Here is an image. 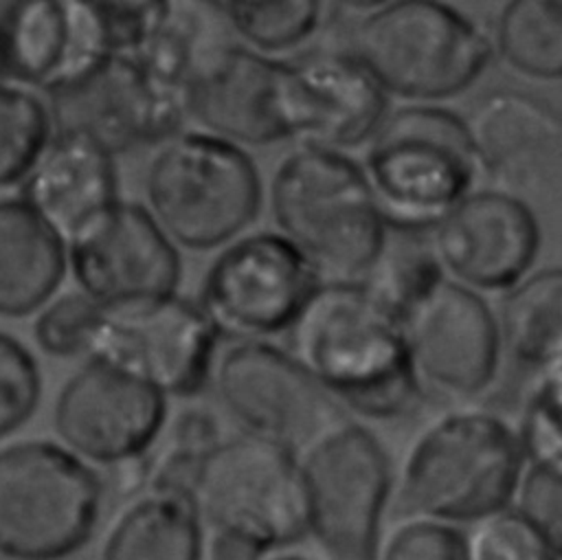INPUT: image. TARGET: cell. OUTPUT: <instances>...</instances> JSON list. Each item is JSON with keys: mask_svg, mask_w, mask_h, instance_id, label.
Wrapping results in <instances>:
<instances>
[{"mask_svg": "<svg viewBox=\"0 0 562 560\" xmlns=\"http://www.w3.org/2000/svg\"><path fill=\"white\" fill-rule=\"evenodd\" d=\"M281 61L244 44L202 48L184 86L187 116L239 147L283 141L277 121Z\"/></svg>", "mask_w": 562, "mask_h": 560, "instance_id": "20", "label": "cell"}, {"mask_svg": "<svg viewBox=\"0 0 562 560\" xmlns=\"http://www.w3.org/2000/svg\"><path fill=\"white\" fill-rule=\"evenodd\" d=\"M108 55H136L167 18L171 2H92Z\"/></svg>", "mask_w": 562, "mask_h": 560, "instance_id": "35", "label": "cell"}, {"mask_svg": "<svg viewBox=\"0 0 562 560\" xmlns=\"http://www.w3.org/2000/svg\"><path fill=\"white\" fill-rule=\"evenodd\" d=\"M386 114V92L347 51L281 61L277 121L283 141L340 152L369 143Z\"/></svg>", "mask_w": 562, "mask_h": 560, "instance_id": "17", "label": "cell"}, {"mask_svg": "<svg viewBox=\"0 0 562 560\" xmlns=\"http://www.w3.org/2000/svg\"><path fill=\"white\" fill-rule=\"evenodd\" d=\"M277 560H305V558H299V556H283V558H277Z\"/></svg>", "mask_w": 562, "mask_h": 560, "instance_id": "39", "label": "cell"}, {"mask_svg": "<svg viewBox=\"0 0 562 560\" xmlns=\"http://www.w3.org/2000/svg\"><path fill=\"white\" fill-rule=\"evenodd\" d=\"M77 290L105 310L173 294L182 264L145 204L116 200L66 242Z\"/></svg>", "mask_w": 562, "mask_h": 560, "instance_id": "14", "label": "cell"}, {"mask_svg": "<svg viewBox=\"0 0 562 560\" xmlns=\"http://www.w3.org/2000/svg\"><path fill=\"white\" fill-rule=\"evenodd\" d=\"M66 268L64 239L22 198H0V316L40 312Z\"/></svg>", "mask_w": 562, "mask_h": 560, "instance_id": "23", "label": "cell"}, {"mask_svg": "<svg viewBox=\"0 0 562 560\" xmlns=\"http://www.w3.org/2000/svg\"><path fill=\"white\" fill-rule=\"evenodd\" d=\"M501 336L529 367L562 362V268H544L509 288L501 307Z\"/></svg>", "mask_w": 562, "mask_h": 560, "instance_id": "25", "label": "cell"}, {"mask_svg": "<svg viewBox=\"0 0 562 560\" xmlns=\"http://www.w3.org/2000/svg\"><path fill=\"white\" fill-rule=\"evenodd\" d=\"M108 310L81 290L53 296L33 321L37 347L53 358L90 360Z\"/></svg>", "mask_w": 562, "mask_h": 560, "instance_id": "29", "label": "cell"}, {"mask_svg": "<svg viewBox=\"0 0 562 560\" xmlns=\"http://www.w3.org/2000/svg\"><path fill=\"white\" fill-rule=\"evenodd\" d=\"M244 46L263 53H281L307 42L321 24L323 4L314 0L279 2H217L213 4Z\"/></svg>", "mask_w": 562, "mask_h": 560, "instance_id": "28", "label": "cell"}, {"mask_svg": "<svg viewBox=\"0 0 562 560\" xmlns=\"http://www.w3.org/2000/svg\"><path fill=\"white\" fill-rule=\"evenodd\" d=\"M53 136L44 97L24 86L0 83V187L20 184Z\"/></svg>", "mask_w": 562, "mask_h": 560, "instance_id": "27", "label": "cell"}, {"mask_svg": "<svg viewBox=\"0 0 562 560\" xmlns=\"http://www.w3.org/2000/svg\"><path fill=\"white\" fill-rule=\"evenodd\" d=\"M145 200L176 246L222 248L259 213V169L235 143L206 132H180L151 156Z\"/></svg>", "mask_w": 562, "mask_h": 560, "instance_id": "5", "label": "cell"}, {"mask_svg": "<svg viewBox=\"0 0 562 560\" xmlns=\"http://www.w3.org/2000/svg\"><path fill=\"white\" fill-rule=\"evenodd\" d=\"M400 323L419 382L452 397H474L492 384L501 332L472 288L439 279L400 310Z\"/></svg>", "mask_w": 562, "mask_h": 560, "instance_id": "16", "label": "cell"}, {"mask_svg": "<svg viewBox=\"0 0 562 560\" xmlns=\"http://www.w3.org/2000/svg\"><path fill=\"white\" fill-rule=\"evenodd\" d=\"M384 92L437 101L465 90L492 55L479 26L441 2L367 4L347 51Z\"/></svg>", "mask_w": 562, "mask_h": 560, "instance_id": "4", "label": "cell"}, {"mask_svg": "<svg viewBox=\"0 0 562 560\" xmlns=\"http://www.w3.org/2000/svg\"><path fill=\"white\" fill-rule=\"evenodd\" d=\"M270 215L325 281H362L378 264L389 224L364 169L342 152L299 145L274 167Z\"/></svg>", "mask_w": 562, "mask_h": 560, "instance_id": "2", "label": "cell"}, {"mask_svg": "<svg viewBox=\"0 0 562 560\" xmlns=\"http://www.w3.org/2000/svg\"><path fill=\"white\" fill-rule=\"evenodd\" d=\"M378 560H468L465 529L428 518H408L382 545Z\"/></svg>", "mask_w": 562, "mask_h": 560, "instance_id": "36", "label": "cell"}, {"mask_svg": "<svg viewBox=\"0 0 562 560\" xmlns=\"http://www.w3.org/2000/svg\"><path fill=\"white\" fill-rule=\"evenodd\" d=\"M116 189L114 156L86 138L55 134L20 182L18 198L66 244L81 226L119 200Z\"/></svg>", "mask_w": 562, "mask_h": 560, "instance_id": "22", "label": "cell"}, {"mask_svg": "<svg viewBox=\"0 0 562 560\" xmlns=\"http://www.w3.org/2000/svg\"><path fill=\"white\" fill-rule=\"evenodd\" d=\"M310 534L327 560H378L391 466L378 437L340 422L303 450Z\"/></svg>", "mask_w": 562, "mask_h": 560, "instance_id": "9", "label": "cell"}, {"mask_svg": "<svg viewBox=\"0 0 562 560\" xmlns=\"http://www.w3.org/2000/svg\"><path fill=\"white\" fill-rule=\"evenodd\" d=\"M261 556V549L222 534H215L211 545V560H259Z\"/></svg>", "mask_w": 562, "mask_h": 560, "instance_id": "38", "label": "cell"}, {"mask_svg": "<svg viewBox=\"0 0 562 560\" xmlns=\"http://www.w3.org/2000/svg\"><path fill=\"white\" fill-rule=\"evenodd\" d=\"M200 18L189 4H173L156 29V33L145 42V46L132 55L143 70L165 90L184 97L187 79L200 55Z\"/></svg>", "mask_w": 562, "mask_h": 560, "instance_id": "30", "label": "cell"}, {"mask_svg": "<svg viewBox=\"0 0 562 560\" xmlns=\"http://www.w3.org/2000/svg\"><path fill=\"white\" fill-rule=\"evenodd\" d=\"M512 507L562 560V457L527 461Z\"/></svg>", "mask_w": 562, "mask_h": 560, "instance_id": "31", "label": "cell"}, {"mask_svg": "<svg viewBox=\"0 0 562 560\" xmlns=\"http://www.w3.org/2000/svg\"><path fill=\"white\" fill-rule=\"evenodd\" d=\"M364 173L389 226L435 224L479 169L465 121L437 105L389 112L364 154Z\"/></svg>", "mask_w": 562, "mask_h": 560, "instance_id": "6", "label": "cell"}, {"mask_svg": "<svg viewBox=\"0 0 562 560\" xmlns=\"http://www.w3.org/2000/svg\"><path fill=\"white\" fill-rule=\"evenodd\" d=\"M193 499L217 534L263 553L310 534L299 455L250 433L222 439L202 459Z\"/></svg>", "mask_w": 562, "mask_h": 560, "instance_id": "8", "label": "cell"}, {"mask_svg": "<svg viewBox=\"0 0 562 560\" xmlns=\"http://www.w3.org/2000/svg\"><path fill=\"white\" fill-rule=\"evenodd\" d=\"M217 340L198 299L173 292L108 310L90 360L136 376L165 397H193L213 378Z\"/></svg>", "mask_w": 562, "mask_h": 560, "instance_id": "13", "label": "cell"}, {"mask_svg": "<svg viewBox=\"0 0 562 560\" xmlns=\"http://www.w3.org/2000/svg\"><path fill=\"white\" fill-rule=\"evenodd\" d=\"M42 373L33 354L0 329V437L11 435L35 413Z\"/></svg>", "mask_w": 562, "mask_h": 560, "instance_id": "33", "label": "cell"}, {"mask_svg": "<svg viewBox=\"0 0 562 560\" xmlns=\"http://www.w3.org/2000/svg\"><path fill=\"white\" fill-rule=\"evenodd\" d=\"M213 384L239 424L299 452L345 422L340 402L288 351L268 340H237L213 367Z\"/></svg>", "mask_w": 562, "mask_h": 560, "instance_id": "12", "label": "cell"}, {"mask_svg": "<svg viewBox=\"0 0 562 560\" xmlns=\"http://www.w3.org/2000/svg\"><path fill=\"white\" fill-rule=\"evenodd\" d=\"M222 439H220V426L215 422V415L206 408L191 406L180 411L171 422L165 448L193 455V457H204Z\"/></svg>", "mask_w": 562, "mask_h": 560, "instance_id": "37", "label": "cell"}, {"mask_svg": "<svg viewBox=\"0 0 562 560\" xmlns=\"http://www.w3.org/2000/svg\"><path fill=\"white\" fill-rule=\"evenodd\" d=\"M0 83H4V75H2V66H0Z\"/></svg>", "mask_w": 562, "mask_h": 560, "instance_id": "40", "label": "cell"}, {"mask_svg": "<svg viewBox=\"0 0 562 560\" xmlns=\"http://www.w3.org/2000/svg\"><path fill=\"white\" fill-rule=\"evenodd\" d=\"M105 55L92 2H0L4 81L46 92Z\"/></svg>", "mask_w": 562, "mask_h": 560, "instance_id": "21", "label": "cell"}, {"mask_svg": "<svg viewBox=\"0 0 562 560\" xmlns=\"http://www.w3.org/2000/svg\"><path fill=\"white\" fill-rule=\"evenodd\" d=\"M321 277L279 231L239 235L209 264L198 303L220 338L266 340L292 327Z\"/></svg>", "mask_w": 562, "mask_h": 560, "instance_id": "10", "label": "cell"}, {"mask_svg": "<svg viewBox=\"0 0 562 560\" xmlns=\"http://www.w3.org/2000/svg\"><path fill=\"white\" fill-rule=\"evenodd\" d=\"M463 121L496 191L522 202L562 193V114L551 103L498 88L479 97Z\"/></svg>", "mask_w": 562, "mask_h": 560, "instance_id": "18", "label": "cell"}, {"mask_svg": "<svg viewBox=\"0 0 562 560\" xmlns=\"http://www.w3.org/2000/svg\"><path fill=\"white\" fill-rule=\"evenodd\" d=\"M468 560H558L529 520L507 507L465 531Z\"/></svg>", "mask_w": 562, "mask_h": 560, "instance_id": "32", "label": "cell"}, {"mask_svg": "<svg viewBox=\"0 0 562 560\" xmlns=\"http://www.w3.org/2000/svg\"><path fill=\"white\" fill-rule=\"evenodd\" d=\"M518 437L527 461L562 457V362L544 369L529 391Z\"/></svg>", "mask_w": 562, "mask_h": 560, "instance_id": "34", "label": "cell"}, {"mask_svg": "<svg viewBox=\"0 0 562 560\" xmlns=\"http://www.w3.org/2000/svg\"><path fill=\"white\" fill-rule=\"evenodd\" d=\"M432 248L463 285H516L538 253V222L527 202L503 191L463 195L435 224Z\"/></svg>", "mask_w": 562, "mask_h": 560, "instance_id": "19", "label": "cell"}, {"mask_svg": "<svg viewBox=\"0 0 562 560\" xmlns=\"http://www.w3.org/2000/svg\"><path fill=\"white\" fill-rule=\"evenodd\" d=\"M503 59L533 79H562V0H512L496 22Z\"/></svg>", "mask_w": 562, "mask_h": 560, "instance_id": "26", "label": "cell"}, {"mask_svg": "<svg viewBox=\"0 0 562 560\" xmlns=\"http://www.w3.org/2000/svg\"><path fill=\"white\" fill-rule=\"evenodd\" d=\"M101 560H202V516L195 499L147 485L116 520Z\"/></svg>", "mask_w": 562, "mask_h": 560, "instance_id": "24", "label": "cell"}, {"mask_svg": "<svg viewBox=\"0 0 562 560\" xmlns=\"http://www.w3.org/2000/svg\"><path fill=\"white\" fill-rule=\"evenodd\" d=\"M101 481L66 446L29 439L0 450V553L64 560L92 536Z\"/></svg>", "mask_w": 562, "mask_h": 560, "instance_id": "7", "label": "cell"}, {"mask_svg": "<svg viewBox=\"0 0 562 560\" xmlns=\"http://www.w3.org/2000/svg\"><path fill=\"white\" fill-rule=\"evenodd\" d=\"M527 466L518 430L481 408H459L432 422L413 444L400 483L411 518L474 525L514 505Z\"/></svg>", "mask_w": 562, "mask_h": 560, "instance_id": "3", "label": "cell"}, {"mask_svg": "<svg viewBox=\"0 0 562 560\" xmlns=\"http://www.w3.org/2000/svg\"><path fill=\"white\" fill-rule=\"evenodd\" d=\"M167 424V397L103 360H86L57 393L53 426L81 459L116 466L149 452Z\"/></svg>", "mask_w": 562, "mask_h": 560, "instance_id": "15", "label": "cell"}, {"mask_svg": "<svg viewBox=\"0 0 562 560\" xmlns=\"http://www.w3.org/2000/svg\"><path fill=\"white\" fill-rule=\"evenodd\" d=\"M55 134L79 136L110 156L182 132L184 97L160 88L130 55H105L44 92Z\"/></svg>", "mask_w": 562, "mask_h": 560, "instance_id": "11", "label": "cell"}, {"mask_svg": "<svg viewBox=\"0 0 562 560\" xmlns=\"http://www.w3.org/2000/svg\"><path fill=\"white\" fill-rule=\"evenodd\" d=\"M288 336L307 373L364 417L404 415L419 393L400 314L367 281H321Z\"/></svg>", "mask_w": 562, "mask_h": 560, "instance_id": "1", "label": "cell"}]
</instances>
